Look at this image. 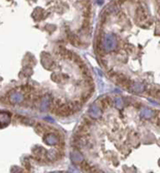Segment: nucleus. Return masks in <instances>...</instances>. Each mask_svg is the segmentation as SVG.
<instances>
[{
    "label": "nucleus",
    "mask_w": 160,
    "mask_h": 173,
    "mask_svg": "<svg viewBox=\"0 0 160 173\" xmlns=\"http://www.w3.org/2000/svg\"><path fill=\"white\" fill-rule=\"evenodd\" d=\"M113 105V101H112L111 97H103V99H101L100 101V107L101 109H108L110 107Z\"/></svg>",
    "instance_id": "nucleus-1"
}]
</instances>
